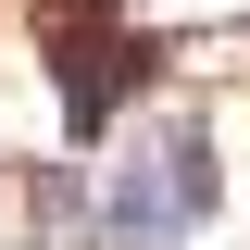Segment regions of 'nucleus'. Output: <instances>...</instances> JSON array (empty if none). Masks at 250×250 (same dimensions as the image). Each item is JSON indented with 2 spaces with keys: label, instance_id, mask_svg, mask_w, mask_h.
<instances>
[{
  "label": "nucleus",
  "instance_id": "1",
  "mask_svg": "<svg viewBox=\"0 0 250 250\" xmlns=\"http://www.w3.org/2000/svg\"><path fill=\"white\" fill-rule=\"evenodd\" d=\"M225 175H213V113H163L138 150H125V175L100 188V238L113 250H188L200 225H213Z\"/></svg>",
  "mask_w": 250,
  "mask_h": 250
},
{
  "label": "nucleus",
  "instance_id": "2",
  "mask_svg": "<svg viewBox=\"0 0 250 250\" xmlns=\"http://www.w3.org/2000/svg\"><path fill=\"white\" fill-rule=\"evenodd\" d=\"M50 50H62V125H75V138H100V125L138 100V75H150V50H138L100 0H75V13H62Z\"/></svg>",
  "mask_w": 250,
  "mask_h": 250
}]
</instances>
